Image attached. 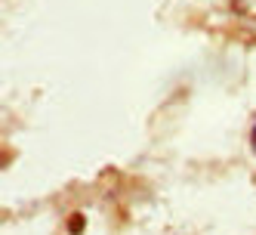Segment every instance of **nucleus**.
<instances>
[{"label":"nucleus","instance_id":"1","mask_svg":"<svg viewBox=\"0 0 256 235\" xmlns=\"http://www.w3.org/2000/svg\"><path fill=\"white\" fill-rule=\"evenodd\" d=\"M68 232H71V235L84 232V216H80V213H74V216H71V223H68Z\"/></svg>","mask_w":256,"mask_h":235}]
</instances>
